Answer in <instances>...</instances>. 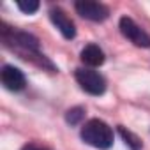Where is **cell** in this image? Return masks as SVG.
Returning <instances> with one entry per match:
<instances>
[{
  "label": "cell",
  "instance_id": "277c9868",
  "mask_svg": "<svg viewBox=\"0 0 150 150\" xmlns=\"http://www.w3.org/2000/svg\"><path fill=\"white\" fill-rule=\"evenodd\" d=\"M118 28L122 32V35L125 39H129L134 46L138 48H150V35L129 16H122L120 18V23H118Z\"/></svg>",
  "mask_w": 150,
  "mask_h": 150
},
{
  "label": "cell",
  "instance_id": "3957f363",
  "mask_svg": "<svg viewBox=\"0 0 150 150\" xmlns=\"http://www.w3.org/2000/svg\"><path fill=\"white\" fill-rule=\"evenodd\" d=\"M74 78H76L78 85L90 96H103L106 90V80L94 69L80 67L74 72Z\"/></svg>",
  "mask_w": 150,
  "mask_h": 150
},
{
  "label": "cell",
  "instance_id": "52a82bcc",
  "mask_svg": "<svg viewBox=\"0 0 150 150\" xmlns=\"http://www.w3.org/2000/svg\"><path fill=\"white\" fill-rule=\"evenodd\" d=\"M50 20H51V23L58 28V32L65 39H74V35H76V27H74V21L60 7H53L50 11Z\"/></svg>",
  "mask_w": 150,
  "mask_h": 150
},
{
  "label": "cell",
  "instance_id": "7a4b0ae2",
  "mask_svg": "<svg viewBox=\"0 0 150 150\" xmlns=\"http://www.w3.org/2000/svg\"><path fill=\"white\" fill-rule=\"evenodd\" d=\"M81 139L94 148L108 150L113 145V129L106 122L92 118L81 127Z\"/></svg>",
  "mask_w": 150,
  "mask_h": 150
},
{
  "label": "cell",
  "instance_id": "8992f818",
  "mask_svg": "<svg viewBox=\"0 0 150 150\" xmlns=\"http://www.w3.org/2000/svg\"><path fill=\"white\" fill-rule=\"evenodd\" d=\"M0 80H2V85L11 90V92H18V90H23L25 85H27V80H25V74L21 69L14 67V65H4L2 71H0Z\"/></svg>",
  "mask_w": 150,
  "mask_h": 150
},
{
  "label": "cell",
  "instance_id": "6da1fadb",
  "mask_svg": "<svg viewBox=\"0 0 150 150\" xmlns=\"http://www.w3.org/2000/svg\"><path fill=\"white\" fill-rule=\"evenodd\" d=\"M2 39L6 42V46L13 48L14 51H18L23 58H30L41 65H48L50 69H55L53 64L50 60L44 58V55H41L39 51V41L32 35V34H27V32H9L7 27L4 25L2 28Z\"/></svg>",
  "mask_w": 150,
  "mask_h": 150
},
{
  "label": "cell",
  "instance_id": "30bf717a",
  "mask_svg": "<svg viewBox=\"0 0 150 150\" xmlns=\"http://www.w3.org/2000/svg\"><path fill=\"white\" fill-rule=\"evenodd\" d=\"M83 117H85V108H81V106L71 108V110L65 113V120H67V124H71V125H76V124H80Z\"/></svg>",
  "mask_w": 150,
  "mask_h": 150
},
{
  "label": "cell",
  "instance_id": "ba28073f",
  "mask_svg": "<svg viewBox=\"0 0 150 150\" xmlns=\"http://www.w3.org/2000/svg\"><path fill=\"white\" fill-rule=\"evenodd\" d=\"M81 62L88 67H97V65H103L104 64V51L97 46V44H87L83 50H81V55H80Z\"/></svg>",
  "mask_w": 150,
  "mask_h": 150
},
{
  "label": "cell",
  "instance_id": "5b68a950",
  "mask_svg": "<svg viewBox=\"0 0 150 150\" xmlns=\"http://www.w3.org/2000/svg\"><path fill=\"white\" fill-rule=\"evenodd\" d=\"M74 9H76V13L81 18L88 21H104L110 16V9L104 4L92 2V0H78L74 4Z\"/></svg>",
  "mask_w": 150,
  "mask_h": 150
},
{
  "label": "cell",
  "instance_id": "8fae6325",
  "mask_svg": "<svg viewBox=\"0 0 150 150\" xmlns=\"http://www.w3.org/2000/svg\"><path fill=\"white\" fill-rule=\"evenodd\" d=\"M18 9L25 14H34L37 9H39V2L37 0H18L16 2Z\"/></svg>",
  "mask_w": 150,
  "mask_h": 150
},
{
  "label": "cell",
  "instance_id": "9c48e42d",
  "mask_svg": "<svg viewBox=\"0 0 150 150\" xmlns=\"http://www.w3.org/2000/svg\"><path fill=\"white\" fill-rule=\"evenodd\" d=\"M118 132H120V136H122V139L125 141V145L131 148V150H141V146H143V143H141V139L132 132V131H129V129H125L124 125H118Z\"/></svg>",
  "mask_w": 150,
  "mask_h": 150
},
{
  "label": "cell",
  "instance_id": "7c38bea8",
  "mask_svg": "<svg viewBox=\"0 0 150 150\" xmlns=\"http://www.w3.org/2000/svg\"><path fill=\"white\" fill-rule=\"evenodd\" d=\"M23 150H48L46 146H41V145H27V146H23Z\"/></svg>",
  "mask_w": 150,
  "mask_h": 150
}]
</instances>
